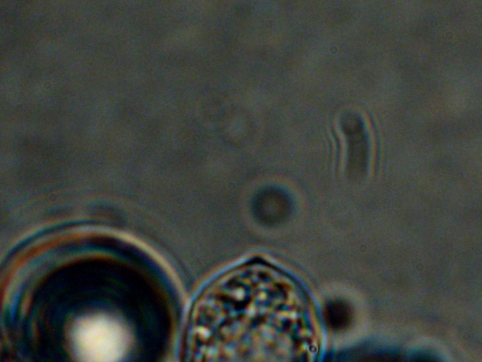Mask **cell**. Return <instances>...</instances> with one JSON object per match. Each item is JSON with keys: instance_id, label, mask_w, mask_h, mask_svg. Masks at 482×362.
<instances>
[{"instance_id": "cell-1", "label": "cell", "mask_w": 482, "mask_h": 362, "mask_svg": "<svg viewBox=\"0 0 482 362\" xmlns=\"http://www.w3.org/2000/svg\"><path fill=\"white\" fill-rule=\"evenodd\" d=\"M72 338L82 362H119L128 344L123 327L114 319L100 315L78 320L74 326Z\"/></svg>"}, {"instance_id": "cell-2", "label": "cell", "mask_w": 482, "mask_h": 362, "mask_svg": "<svg viewBox=\"0 0 482 362\" xmlns=\"http://www.w3.org/2000/svg\"><path fill=\"white\" fill-rule=\"evenodd\" d=\"M342 129L348 142V163L351 173L364 171L367 160V144L360 119L348 114L342 119Z\"/></svg>"}, {"instance_id": "cell-3", "label": "cell", "mask_w": 482, "mask_h": 362, "mask_svg": "<svg viewBox=\"0 0 482 362\" xmlns=\"http://www.w3.org/2000/svg\"><path fill=\"white\" fill-rule=\"evenodd\" d=\"M326 314L328 323L335 329L345 327L351 318L348 306L341 301H334L329 303L327 307Z\"/></svg>"}, {"instance_id": "cell-4", "label": "cell", "mask_w": 482, "mask_h": 362, "mask_svg": "<svg viewBox=\"0 0 482 362\" xmlns=\"http://www.w3.org/2000/svg\"><path fill=\"white\" fill-rule=\"evenodd\" d=\"M413 362H437L433 358L428 356H421L413 361Z\"/></svg>"}]
</instances>
